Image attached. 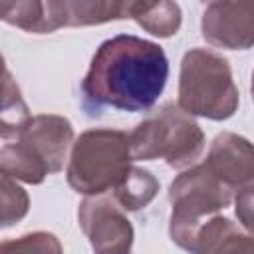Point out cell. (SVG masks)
Returning <instances> with one entry per match:
<instances>
[{
    "label": "cell",
    "instance_id": "1",
    "mask_svg": "<svg viewBox=\"0 0 254 254\" xmlns=\"http://www.w3.org/2000/svg\"><path fill=\"white\" fill-rule=\"evenodd\" d=\"M169 79L165 50L131 34H117L99 44L81 81L85 105L93 109L147 111Z\"/></svg>",
    "mask_w": 254,
    "mask_h": 254
},
{
    "label": "cell",
    "instance_id": "2",
    "mask_svg": "<svg viewBox=\"0 0 254 254\" xmlns=\"http://www.w3.org/2000/svg\"><path fill=\"white\" fill-rule=\"evenodd\" d=\"M73 141V127L65 117H30L18 131L2 135L0 169L16 181L40 185L48 175L62 171Z\"/></svg>",
    "mask_w": 254,
    "mask_h": 254
},
{
    "label": "cell",
    "instance_id": "3",
    "mask_svg": "<svg viewBox=\"0 0 254 254\" xmlns=\"http://www.w3.org/2000/svg\"><path fill=\"white\" fill-rule=\"evenodd\" d=\"M131 143L121 129H87L71 145L65 169L67 185L85 196L113 190L131 171Z\"/></svg>",
    "mask_w": 254,
    "mask_h": 254
},
{
    "label": "cell",
    "instance_id": "4",
    "mask_svg": "<svg viewBox=\"0 0 254 254\" xmlns=\"http://www.w3.org/2000/svg\"><path fill=\"white\" fill-rule=\"evenodd\" d=\"M238 87L226 58L206 48H192L183 56L177 105L192 115L224 121L238 109Z\"/></svg>",
    "mask_w": 254,
    "mask_h": 254
},
{
    "label": "cell",
    "instance_id": "5",
    "mask_svg": "<svg viewBox=\"0 0 254 254\" xmlns=\"http://www.w3.org/2000/svg\"><path fill=\"white\" fill-rule=\"evenodd\" d=\"M133 161L163 159L173 169H189L204 149V133L192 115L175 103H165L131 133Z\"/></svg>",
    "mask_w": 254,
    "mask_h": 254
},
{
    "label": "cell",
    "instance_id": "6",
    "mask_svg": "<svg viewBox=\"0 0 254 254\" xmlns=\"http://www.w3.org/2000/svg\"><path fill=\"white\" fill-rule=\"evenodd\" d=\"M169 200V234L171 240L185 250L194 230L232 202V190L226 189L202 163L183 171L171 183Z\"/></svg>",
    "mask_w": 254,
    "mask_h": 254
},
{
    "label": "cell",
    "instance_id": "7",
    "mask_svg": "<svg viewBox=\"0 0 254 254\" xmlns=\"http://www.w3.org/2000/svg\"><path fill=\"white\" fill-rule=\"evenodd\" d=\"M77 222L93 254H131L133 224L111 196H85L77 208Z\"/></svg>",
    "mask_w": 254,
    "mask_h": 254
},
{
    "label": "cell",
    "instance_id": "8",
    "mask_svg": "<svg viewBox=\"0 0 254 254\" xmlns=\"http://www.w3.org/2000/svg\"><path fill=\"white\" fill-rule=\"evenodd\" d=\"M202 38L222 50H248L254 46V0L210 2L200 18Z\"/></svg>",
    "mask_w": 254,
    "mask_h": 254
},
{
    "label": "cell",
    "instance_id": "9",
    "mask_svg": "<svg viewBox=\"0 0 254 254\" xmlns=\"http://www.w3.org/2000/svg\"><path fill=\"white\" fill-rule=\"evenodd\" d=\"M204 167L230 190L254 185V143L232 131L218 133L208 149Z\"/></svg>",
    "mask_w": 254,
    "mask_h": 254
},
{
    "label": "cell",
    "instance_id": "10",
    "mask_svg": "<svg viewBox=\"0 0 254 254\" xmlns=\"http://www.w3.org/2000/svg\"><path fill=\"white\" fill-rule=\"evenodd\" d=\"M190 254H254V236L220 214L206 218L190 236L187 248Z\"/></svg>",
    "mask_w": 254,
    "mask_h": 254
},
{
    "label": "cell",
    "instance_id": "11",
    "mask_svg": "<svg viewBox=\"0 0 254 254\" xmlns=\"http://www.w3.org/2000/svg\"><path fill=\"white\" fill-rule=\"evenodd\" d=\"M58 26H97L111 20L127 18V2L64 0L52 2Z\"/></svg>",
    "mask_w": 254,
    "mask_h": 254
},
{
    "label": "cell",
    "instance_id": "12",
    "mask_svg": "<svg viewBox=\"0 0 254 254\" xmlns=\"http://www.w3.org/2000/svg\"><path fill=\"white\" fill-rule=\"evenodd\" d=\"M127 18L157 38H171L179 32L183 12L177 2H127Z\"/></svg>",
    "mask_w": 254,
    "mask_h": 254
},
{
    "label": "cell",
    "instance_id": "13",
    "mask_svg": "<svg viewBox=\"0 0 254 254\" xmlns=\"http://www.w3.org/2000/svg\"><path fill=\"white\" fill-rule=\"evenodd\" d=\"M0 18L6 24H12L30 34H50L56 32L60 26L54 16L52 2H36V0H22V2H0Z\"/></svg>",
    "mask_w": 254,
    "mask_h": 254
},
{
    "label": "cell",
    "instance_id": "14",
    "mask_svg": "<svg viewBox=\"0 0 254 254\" xmlns=\"http://www.w3.org/2000/svg\"><path fill=\"white\" fill-rule=\"evenodd\" d=\"M159 192V181L145 169L131 167L127 177L113 189V200L123 210L145 208Z\"/></svg>",
    "mask_w": 254,
    "mask_h": 254
},
{
    "label": "cell",
    "instance_id": "15",
    "mask_svg": "<svg viewBox=\"0 0 254 254\" xmlns=\"http://www.w3.org/2000/svg\"><path fill=\"white\" fill-rule=\"evenodd\" d=\"M30 119L28 105L22 99V93L12 79L8 67H4V83H2V111H0V133L8 135L18 131Z\"/></svg>",
    "mask_w": 254,
    "mask_h": 254
},
{
    "label": "cell",
    "instance_id": "16",
    "mask_svg": "<svg viewBox=\"0 0 254 254\" xmlns=\"http://www.w3.org/2000/svg\"><path fill=\"white\" fill-rule=\"evenodd\" d=\"M0 254H64V246L56 234L36 230L12 240H4Z\"/></svg>",
    "mask_w": 254,
    "mask_h": 254
},
{
    "label": "cell",
    "instance_id": "17",
    "mask_svg": "<svg viewBox=\"0 0 254 254\" xmlns=\"http://www.w3.org/2000/svg\"><path fill=\"white\" fill-rule=\"evenodd\" d=\"M0 202H2V226L8 228L20 222L30 208L28 192L16 183V179L2 173L0 177Z\"/></svg>",
    "mask_w": 254,
    "mask_h": 254
},
{
    "label": "cell",
    "instance_id": "18",
    "mask_svg": "<svg viewBox=\"0 0 254 254\" xmlns=\"http://www.w3.org/2000/svg\"><path fill=\"white\" fill-rule=\"evenodd\" d=\"M234 212L240 226L250 236H254V185L238 190L234 196Z\"/></svg>",
    "mask_w": 254,
    "mask_h": 254
},
{
    "label": "cell",
    "instance_id": "19",
    "mask_svg": "<svg viewBox=\"0 0 254 254\" xmlns=\"http://www.w3.org/2000/svg\"><path fill=\"white\" fill-rule=\"evenodd\" d=\"M250 91H252V99H254V71H252V85H250Z\"/></svg>",
    "mask_w": 254,
    "mask_h": 254
}]
</instances>
